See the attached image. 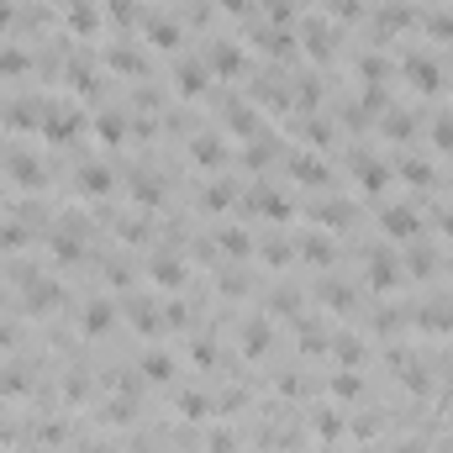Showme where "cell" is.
<instances>
[{"label":"cell","mask_w":453,"mask_h":453,"mask_svg":"<svg viewBox=\"0 0 453 453\" xmlns=\"http://www.w3.org/2000/svg\"><path fill=\"white\" fill-rule=\"evenodd\" d=\"M385 222H390V232H411V216H406V211H390Z\"/></svg>","instance_id":"obj_1"}]
</instances>
